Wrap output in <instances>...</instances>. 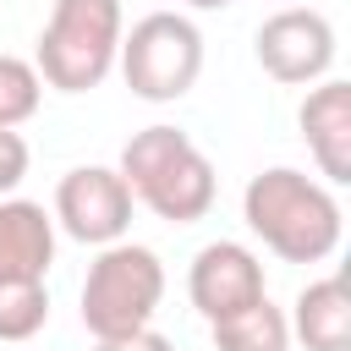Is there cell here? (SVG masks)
Masks as SVG:
<instances>
[{
	"instance_id": "1",
	"label": "cell",
	"mask_w": 351,
	"mask_h": 351,
	"mask_svg": "<svg viewBox=\"0 0 351 351\" xmlns=\"http://www.w3.org/2000/svg\"><path fill=\"white\" fill-rule=\"evenodd\" d=\"M241 219L247 230L285 263H324L335 247H340V230H346V214H340V197L313 181L307 170H291V165H274V170H258L241 192Z\"/></svg>"
},
{
	"instance_id": "2",
	"label": "cell",
	"mask_w": 351,
	"mask_h": 351,
	"mask_svg": "<svg viewBox=\"0 0 351 351\" xmlns=\"http://www.w3.org/2000/svg\"><path fill=\"white\" fill-rule=\"evenodd\" d=\"M121 181L132 192V203L154 208L170 225H192L214 208V165L208 154L181 132V126H143L132 132V143L121 148Z\"/></svg>"
},
{
	"instance_id": "3",
	"label": "cell",
	"mask_w": 351,
	"mask_h": 351,
	"mask_svg": "<svg viewBox=\"0 0 351 351\" xmlns=\"http://www.w3.org/2000/svg\"><path fill=\"white\" fill-rule=\"evenodd\" d=\"M121 33H126L121 0H55L38 33V55H33L38 82H49L55 93L99 88L115 71Z\"/></svg>"
},
{
	"instance_id": "4",
	"label": "cell",
	"mask_w": 351,
	"mask_h": 351,
	"mask_svg": "<svg viewBox=\"0 0 351 351\" xmlns=\"http://www.w3.org/2000/svg\"><path fill=\"white\" fill-rule=\"evenodd\" d=\"M159 302H165V263L154 247H137V241L99 247V258L88 263V280H82V329L93 340L148 329Z\"/></svg>"
},
{
	"instance_id": "5",
	"label": "cell",
	"mask_w": 351,
	"mask_h": 351,
	"mask_svg": "<svg viewBox=\"0 0 351 351\" xmlns=\"http://www.w3.org/2000/svg\"><path fill=\"white\" fill-rule=\"evenodd\" d=\"M115 66L137 99L176 104L203 77V33L181 11H148L143 22H132V33H121Z\"/></svg>"
},
{
	"instance_id": "6",
	"label": "cell",
	"mask_w": 351,
	"mask_h": 351,
	"mask_svg": "<svg viewBox=\"0 0 351 351\" xmlns=\"http://www.w3.org/2000/svg\"><path fill=\"white\" fill-rule=\"evenodd\" d=\"M49 219L82 247H110V241H126V230H132V192H126L121 170L77 165L60 176Z\"/></svg>"
},
{
	"instance_id": "7",
	"label": "cell",
	"mask_w": 351,
	"mask_h": 351,
	"mask_svg": "<svg viewBox=\"0 0 351 351\" xmlns=\"http://www.w3.org/2000/svg\"><path fill=\"white\" fill-rule=\"evenodd\" d=\"M252 49H258V66L274 82L307 88V82H324L329 66H335V27L313 5H285L258 27Z\"/></svg>"
},
{
	"instance_id": "8",
	"label": "cell",
	"mask_w": 351,
	"mask_h": 351,
	"mask_svg": "<svg viewBox=\"0 0 351 351\" xmlns=\"http://www.w3.org/2000/svg\"><path fill=\"white\" fill-rule=\"evenodd\" d=\"M186 296H192V307L214 324V318H230V313H241V307H252V302H263L269 291H263V263H258V252L252 247H241V241H208L197 258H192V269H186Z\"/></svg>"
},
{
	"instance_id": "9",
	"label": "cell",
	"mask_w": 351,
	"mask_h": 351,
	"mask_svg": "<svg viewBox=\"0 0 351 351\" xmlns=\"http://www.w3.org/2000/svg\"><path fill=\"white\" fill-rule=\"evenodd\" d=\"M296 126H302V143H307L318 176L329 186H346L351 181V82H340V77L313 82L296 110Z\"/></svg>"
},
{
	"instance_id": "10",
	"label": "cell",
	"mask_w": 351,
	"mask_h": 351,
	"mask_svg": "<svg viewBox=\"0 0 351 351\" xmlns=\"http://www.w3.org/2000/svg\"><path fill=\"white\" fill-rule=\"evenodd\" d=\"M55 263V219L44 203L0 197V280H44Z\"/></svg>"
},
{
	"instance_id": "11",
	"label": "cell",
	"mask_w": 351,
	"mask_h": 351,
	"mask_svg": "<svg viewBox=\"0 0 351 351\" xmlns=\"http://www.w3.org/2000/svg\"><path fill=\"white\" fill-rule=\"evenodd\" d=\"M291 340H302L307 351H351V285L346 274H324L307 280L291 302Z\"/></svg>"
},
{
	"instance_id": "12",
	"label": "cell",
	"mask_w": 351,
	"mask_h": 351,
	"mask_svg": "<svg viewBox=\"0 0 351 351\" xmlns=\"http://www.w3.org/2000/svg\"><path fill=\"white\" fill-rule=\"evenodd\" d=\"M208 329H214V351H291V324L269 296L230 318H214Z\"/></svg>"
},
{
	"instance_id": "13",
	"label": "cell",
	"mask_w": 351,
	"mask_h": 351,
	"mask_svg": "<svg viewBox=\"0 0 351 351\" xmlns=\"http://www.w3.org/2000/svg\"><path fill=\"white\" fill-rule=\"evenodd\" d=\"M49 324V291L44 280H0V340H33Z\"/></svg>"
},
{
	"instance_id": "14",
	"label": "cell",
	"mask_w": 351,
	"mask_h": 351,
	"mask_svg": "<svg viewBox=\"0 0 351 351\" xmlns=\"http://www.w3.org/2000/svg\"><path fill=\"white\" fill-rule=\"evenodd\" d=\"M38 99H44V82H38L33 60L0 55V132H16L22 121H33Z\"/></svg>"
},
{
	"instance_id": "15",
	"label": "cell",
	"mask_w": 351,
	"mask_h": 351,
	"mask_svg": "<svg viewBox=\"0 0 351 351\" xmlns=\"http://www.w3.org/2000/svg\"><path fill=\"white\" fill-rule=\"evenodd\" d=\"M27 176V143L22 132H0V197H11Z\"/></svg>"
},
{
	"instance_id": "16",
	"label": "cell",
	"mask_w": 351,
	"mask_h": 351,
	"mask_svg": "<svg viewBox=\"0 0 351 351\" xmlns=\"http://www.w3.org/2000/svg\"><path fill=\"white\" fill-rule=\"evenodd\" d=\"M93 351H176L154 324L148 329H137V335H115V340H93Z\"/></svg>"
},
{
	"instance_id": "17",
	"label": "cell",
	"mask_w": 351,
	"mask_h": 351,
	"mask_svg": "<svg viewBox=\"0 0 351 351\" xmlns=\"http://www.w3.org/2000/svg\"><path fill=\"white\" fill-rule=\"evenodd\" d=\"M181 5H192V11H225V5H236V0H181Z\"/></svg>"
}]
</instances>
